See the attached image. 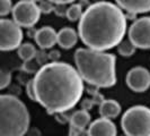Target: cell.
Listing matches in <instances>:
<instances>
[{"label": "cell", "instance_id": "18", "mask_svg": "<svg viewBox=\"0 0 150 136\" xmlns=\"http://www.w3.org/2000/svg\"><path fill=\"white\" fill-rule=\"evenodd\" d=\"M83 8L80 4H72L68 7L67 17L70 22H79L83 14Z\"/></svg>", "mask_w": 150, "mask_h": 136}, {"label": "cell", "instance_id": "20", "mask_svg": "<svg viewBox=\"0 0 150 136\" xmlns=\"http://www.w3.org/2000/svg\"><path fill=\"white\" fill-rule=\"evenodd\" d=\"M38 7L42 14L45 15H49L51 13H54V9H55V4L52 2L51 0H42L40 4H38Z\"/></svg>", "mask_w": 150, "mask_h": 136}, {"label": "cell", "instance_id": "17", "mask_svg": "<svg viewBox=\"0 0 150 136\" xmlns=\"http://www.w3.org/2000/svg\"><path fill=\"white\" fill-rule=\"evenodd\" d=\"M116 49H117V52L120 56L122 57H131V56H133L137 51V47H135L131 41H130V39H124L123 41H121L120 44L116 47Z\"/></svg>", "mask_w": 150, "mask_h": 136}, {"label": "cell", "instance_id": "10", "mask_svg": "<svg viewBox=\"0 0 150 136\" xmlns=\"http://www.w3.org/2000/svg\"><path fill=\"white\" fill-rule=\"evenodd\" d=\"M90 136H116L117 128L112 119L100 117L91 121L88 127Z\"/></svg>", "mask_w": 150, "mask_h": 136}, {"label": "cell", "instance_id": "22", "mask_svg": "<svg viewBox=\"0 0 150 136\" xmlns=\"http://www.w3.org/2000/svg\"><path fill=\"white\" fill-rule=\"evenodd\" d=\"M69 136H90L88 128L85 129H77L74 127H70V132H69Z\"/></svg>", "mask_w": 150, "mask_h": 136}, {"label": "cell", "instance_id": "5", "mask_svg": "<svg viewBox=\"0 0 150 136\" xmlns=\"http://www.w3.org/2000/svg\"><path fill=\"white\" fill-rule=\"evenodd\" d=\"M121 127L127 136H150V108L130 107L121 118Z\"/></svg>", "mask_w": 150, "mask_h": 136}, {"label": "cell", "instance_id": "4", "mask_svg": "<svg viewBox=\"0 0 150 136\" xmlns=\"http://www.w3.org/2000/svg\"><path fill=\"white\" fill-rule=\"evenodd\" d=\"M30 124V111L21 99L13 94L0 97V136L27 135Z\"/></svg>", "mask_w": 150, "mask_h": 136}, {"label": "cell", "instance_id": "3", "mask_svg": "<svg viewBox=\"0 0 150 136\" xmlns=\"http://www.w3.org/2000/svg\"><path fill=\"white\" fill-rule=\"evenodd\" d=\"M75 67L87 84L110 89L116 84V56L108 51L79 48L75 51Z\"/></svg>", "mask_w": 150, "mask_h": 136}, {"label": "cell", "instance_id": "21", "mask_svg": "<svg viewBox=\"0 0 150 136\" xmlns=\"http://www.w3.org/2000/svg\"><path fill=\"white\" fill-rule=\"evenodd\" d=\"M11 82V74L10 72H8L6 69H2L0 72V89L5 90Z\"/></svg>", "mask_w": 150, "mask_h": 136}, {"label": "cell", "instance_id": "16", "mask_svg": "<svg viewBox=\"0 0 150 136\" xmlns=\"http://www.w3.org/2000/svg\"><path fill=\"white\" fill-rule=\"evenodd\" d=\"M17 52H18L19 58L24 62H28V61H32L36 57L38 51H36V48H35V45L33 44V43L26 42V43H23L17 49Z\"/></svg>", "mask_w": 150, "mask_h": 136}, {"label": "cell", "instance_id": "24", "mask_svg": "<svg viewBox=\"0 0 150 136\" xmlns=\"http://www.w3.org/2000/svg\"><path fill=\"white\" fill-rule=\"evenodd\" d=\"M94 105H95V102H94L93 99H83L81 101V109L89 111L90 109L94 107Z\"/></svg>", "mask_w": 150, "mask_h": 136}, {"label": "cell", "instance_id": "25", "mask_svg": "<svg viewBox=\"0 0 150 136\" xmlns=\"http://www.w3.org/2000/svg\"><path fill=\"white\" fill-rule=\"evenodd\" d=\"M26 94L28 95V98L33 101H35V94H34V87H33V83H32V79H30L28 83L26 84Z\"/></svg>", "mask_w": 150, "mask_h": 136}, {"label": "cell", "instance_id": "19", "mask_svg": "<svg viewBox=\"0 0 150 136\" xmlns=\"http://www.w3.org/2000/svg\"><path fill=\"white\" fill-rule=\"evenodd\" d=\"M14 6L11 0H0V16L6 18V16L13 13Z\"/></svg>", "mask_w": 150, "mask_h": 136}, {"label": "cell", "instance_id": "2", "mask_svg": "<svg viewBox=\"0 0 150 136\" xmlns=\"http://www.w3.org/2000/svg\"><path fill=\"white\" fill-rule=\"evenodd\" d=\"M128 31L125 11L111 1H96L85 9L78 22L79 39L87 48L108 51L116 48Z\"/></svg>", "mask_w": 150, "mask_h": 136}, {"label": "cell", "instance_id": "12", "mask_svg": "<svg viewBox=\"0 0 150 136\" xmlns=\"http://www.w3.org/2000/svg\"><path fill=\"white\" fill-rule=\"evenodd\" d=\"M124 11L134 14H146L150 11V0H114Z\"/></svg>", "mask_w": 150, "mask_h": 136}, {"label": "cell", "instance_id": "26", "mask_svg": "<svg viewBox=\"0 0 150 136\" xmlns=\"http://www.w3.org/2000/svg\"><path fill=\"white\" fill-rule=\"evenodd\" d=\"M52 2H54L55 5H69L75 2L76 0H51Z\"/></svg>", "mask_w": 150, "mask_h": 136}, {"label": "cell", "instance_id": "30", "mask_svg": "<svg viewBox=\"0 0 150 136\" xmlns=\"http://www.w3.org/2000/svg\"><path fill=\"white\" fill-rule=\"evenodd\" d=\"M99 1H102V0H99Z\"/></svg>", "mask_w": 150, "mask_h": 136}, {"label": "cell", "instance_id": "7", "mask_svg": "<svg viewBox=\"0 0 150 136\" xmlns=\"http://www.w3.org/2000/svg\"><path fill=\"white\" fill-rule=\"evenodd\" d=\"M11 15L19 26L32 29L40 21L42 13L38 5L33 0H21L15 4Z\"/></svg>", "mask_w": 150, "mask_h": 136}, {"label": "cell", "instance_id": "23", "mask_svg": "<svg viewBox=\"0 0 150 136\" xmlns=\"http://www.w3.org/2000/svg\"><path fill=\"white\" fill-rule=\"evenodd\" d=\"M67 5H55L54 14L59 17H64V16H67Z\"/></svg>", "mask_w": 150, "mask_h": 136}, {"label": "cell", "instance_id": "28", "mask_svg": "<svg viewBox=\"0 0 150 136\" xmlns=\"http://www.w3.org/2000/svg\"><path fill=\"white\" fill-rule=\"evenodd\" d=\"M33 1H34V2H41L42 0H33Z\"/></svg>", "mask_w": 150, "mask_h": 136}, {"label": "cell", "instance_id": "11", "mask_svg": "<svg viewBox=\"0 0 150 136\" xmlns=\"http://www.w3.org/2000/svg\"><path fill=\"white\" fill-rule=\"evenodd\" d=\"M34 40L40 49H51L58 44V32L51 26H43L36 30Z\"/></svg>", "mask_w": 150, "mask_h": 136}, {"label": "cell", "instance_id": "15", "mask_svg": "<svg viewBox=\"0 0 150 136\" xmlns=\"http://www.w3.org/2000/svg\"><path fill=\"white\" fill-rule=\"evenodd\" d=\"M90 122H91V117H90L89 111L83 110V109L75 111V112L71 115L70 121H69L70 127H74V128H77V129L88 128Z\"/></svg>", "mask_w": 150, "mask_h": 136}, {"label": "cell", "instance_id": "14", "mask_svg": "<svg viewBox=\"0 0 150 136\" xmlns=\"http://www.w3.org/2000/svg\"><path fill=\"white\" fill-rule=\"evenodd\" d=\"M122 112V107L120 102L114 99H105L99 105V115L100 117L114 119L117 118Z\"/></svg>", "mask_w": 150, "mask_h": 136}, {"label": "cell", "instance_id": "13", "mask_svg": "<svg viewBox=\"0 0 150 136\" xmlns=\"http://www.w3.org/2000/svg\"><path fill=\"white\" fill-rule=\"evenodd\" d=\"M79 39L78 31L74 30L72 27H63L58 31V44L64 50L72 49Z\"/></svg>", "mask_w": 150, "mask_h": 136}, {"label": "cell", "instance_id": "9", "mask_svg": "<svg viewBox=\"0 0 150 136\" xmlns=\"http://www.w3.org/2000/svg\"><path fill=\"white\" fill-rule=\"evenodd\" d=\"M125 83L131 91L142 93L150 89V72L146 67L135 66L127 74Z\"/></svg>", "mask_w": 150, "mask_h": 136}, {"label": "cell", "instance_id": "27", "mask_svg": "<svg viewBox=\"0 0 150 136\" xmlns=\"http://www.w3.org/2000/svg\"><path fill=\"white\" fill-rule=\"evenodd\" d=\"M27 135L28 136H41V133H40V130L36 128H33L28 130V133H27Z\"/></svg>", "mask_w": 150, "mask_h": 136}, {"label": "cell", "instance_id": "1", "mask_svg": "<svg viewBox=\"0 0 150 136\" xmlns=\"http://www.w3.org/2000/svg\"><path fill=\"white\" fill-rule=\"evenodd\" d=\"M35 102L50 115L75 108L85 91V81L77 68L63 61H51L38 69L32 79Z\"/></svg>", "mask_w": 150, "mask_h": 136}, {"label": "cell", "instance_id": "8", "mask_svg": "<svg viewBox=\"0 0 150 136\" xmlns=\"http://www.w3.org/2000/svg\"><path fill=\"white\" fill-rule=\"evenodd\" d=\"M128 38L137 49H150V16H142L133 21L128 30Z\"/></svg>", "mask_w": 150, "mask_h": 136}, {"label": "cell", "instance_id": "6", "mask_svg": "<svg viewBox=\"0 0 150 136\" xmlns=\"http://www.w3.org/2000/svg\"><path fill=\"white\" fill-rule=\"evenodd\" d=\"M22 26L11 18H1L0 21V49L1 51L17 50L23 44Z\"/></svg>", "mask_w": 150, "mask_h": 136}, {"label": "cell", "instance_id": "29", "mask_svg": "<svg viewBox=\"0 0 150 136\" xmlns=\"http://www.w3.org/2000/svg\"><path fill=\"white\" fill-rule=\"evenodd\" d=\"M123 136H127V135H125V134H124V135H123Z\"/></svg>", "mask_w": 150, "mask_h": 136}]
</instances>
